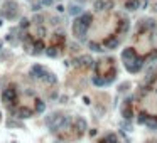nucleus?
<instances>
[{
    "label": "nucleus",
    "mask_w": 157,
    "mask_h": 143,
    "mask_svg": "<svg viewBox=\"0 0 157 143\" xmlns=\"http://www.w3.org/2000/svg\"><path fill=\"white\" fill-rule=\"evenodd\" d=\"M80 7H71V14H80Z\"/></svg>",
    "instance_id": "nucleus-2"
},
{
    "label": "nucleus",
    "mask_w": 157,
    "mask_h": 143,
    "mask_svg": "<svg viewBox=\"0 0 157 143\" xmlns=\"http://www.w3.org/2000/svg\"><path fill=\"white\" fill-rule=\"evenodd\" d=\"M137 4H139V0H128L127 7L130 9V10H134V7H137Z\"/></svg>",
    "instance_id": "nucleus-1"
}]
</instances>
